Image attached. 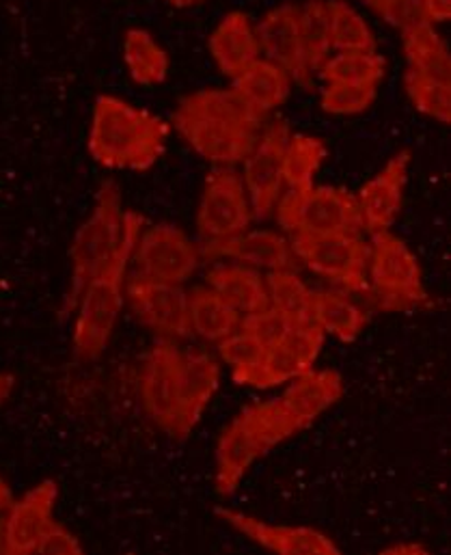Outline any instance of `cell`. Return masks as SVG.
<instances>
[{
    "mask_svg": "<svg viewBox=\"0 0 451 555\" xmlns=\"http://www.w3.org/2000/svg\"><path fill=\"white\" fill-rule=\"evenodd\" d=\"M176 130L206 160L231 167L253 152L263 113L233 89H204L186 95L171 115Z\"/></svg>",
    "mask_w": 451,
    "mask_h": 555,
    "instance_id": "1",
    "label": "cell"
},
{
    "mask_svg": "<svg viewBox=\"0 0 451 555\" xmlns=\"http://www.w3.org/2000/svg\"><path fill=\"white\" fill-rule=\"evenodd\" d=\"M143 225L145 219L141 215L124 210L117 184L104 182L93 212L78 228L69 247L72 283L63 302V315L76 309L78 298L91 279L102 275L119 260H132Z\"/></svg>",
    "mask_w": 451,
    "mask_h": 555,
    "instance_id": "2",
    "label": "cell"
},
{
    "mask_svg": "<svg viewBox=\"0 0 451 555\" xmlns=\"http://www.w3.org/2000/svg\"><path fill=\"white\" fill-rule=\"evenodd\" d=\"M169 126L119 98L100 95L89 130L91 158L108 169L145 171L165 152Z\"/></svg>",
    "mask_w": 451,
    "mask_h": 555,
    "instance_id": "3",
    "label": "cell"
},
{
    "mask_svg": "<svg viewBox=\"0 0 451 555\" xmlns=\"http://www.w3.org/2000/svg\"><path fill=\"white\" fill-rule=\"evenodd\" d=\"M300 430L305 426L281 400L257 402L240 413L223 430L217 448V493L231 495L259 456Z\"/></svg>",
    "mask_w": 451,
    "mask_h": 555,
    "instance_id": "4",
    "label": "cell"
},
{
    "mask_svg": "<svg viewBox=\"0 0 451 555\" xmlns=\"http://www.w3.org/2000/svg\"><path fill=\"white\" fill-rule=\"evenodd\" d=\"M276 223L289 236H335L359 234L361 212L357 197L344 189L311 186L307 191H289L276 202Z\"/></svg>",
    "mask_w": 451,
    "mask_h": 555,
    "instance_id": "5",
    "label": "cell"
},
{
    "mask_svg": "<svg viewBox=\"0 0 451 555\" xmlns=\"http://www.w3.org/2000/svg\"><path fill=\"white\" fill-rule=\"evenodd\" d=\"M130 262L132 260H119L102 275L91 279L82 289L72 337L78 359L93 361L106 350L124 307V283Z\"/></svg>",
    "mask_w": 451,
    "mask_h": 555,
    "instance_id": "6",
    "label": "cell"
},
{
    "mask_svg": "<svg viewBox=\"0 0 451 555\" xmlns=\"http://www.w3.org/2000/svg\"><path fill=\"white\" fill-rule=\"evenodd\" d=\"M370 247V289L378 298L381 309H407L428 302L422 269L411 249L389 230L372 234Z\"/></svg>",
    "mask_w": 451,
    "mask_h": 555,
    "instance_id": "7",
    "label": "cell"
},
{
    "mask_svg": "<svg viewBox=\"0 0 451 555\" xmlns=\"http://www.w3.org/2000/svg\"><path fill=\"white\" fill-rule=\"evenodd\" d=\"M289 247L294 258L302 260L311 273L348 292H370V245L359 234L289 236Z\"/></svg>",
    "mask_w": 451,
    "mask_h": 555,
    "instance_id": "8",
    "label": "cell"
},
{
    "mask_svg": "<svg viewBox=\"0 0 451 555\" xmlns=\"http://www.w3.org/2000/svg\"><path fill=\"white\" fill-rule=\"evenodd\" d=\"M250 221L253 210L242 178L229 167L212 171L206 180L197 215V228L204 243L237 236L248 230Z\"/></svg>",
    "mask_w": 451,
    "mask_h": 555,
    "instance_id": "9",
    "label": "cell"
},
{
    "mask_svg": "<svg viewBox=\"0 0 451 555\" xmlns=\"http://www.w3.org/2000/svg\"><path fill=\"white\" fill-rule=\"evenodd\" d=\"M197 245L176 225H152L141 232L132 254L137 275L169 283H182L199 267Z\"/></svg>",
    "mask_w": 451,
    "mask_h": 555,
    "instance_id": "10",
    "label": "cell"
},
{
    "mask_svg": "<svg viewBox=\"0 0 451 555\" xmlns=\"http://www.w3.org/2000/svg\"><path fill=\"white\" fill-rule=\"evenodd\" d=\"M289 126L274 121L255 143L244 160V189L250 202L253 217L263 221L274 212L283 186V156L289 141Z\"/></svg>",
    "mask_w": 451,
    "mask_h": 555,
    "instance_id": "11",
    "label": "cell"
},
{
    "mask_svg": "<svg viewBox=\"0 0 451 555\" xmlns=\"http://www.w3.org/2000/svg\"><path fill=\"white\" fill-rule=\"evenodd\" d=\"M128 300L147 328L165 337H193L189 315V292L180 283L132 275Z\"/></svg>",
    "mask_w": 451,
    "mask_h": 555,
    "instance_id": "12",
    "label": "cell"
},
{
    "mask_svg": "<svg viewBox=\"0 0 451 555\" xmlns=\"http://www.w3.org/2000/svg\"><path fill=\"white\" fill-rule=\"evenodd\" d=\"M182 350L169 337L158 339L145 357L141 374V400L150 420L176 439L178 424V372Z\"/></svg>",
    "mask_w": 451,
    "mask_h": 555,
    "instance_id": "13",
    "label": "cell"
},
{
    "mask_svg": "<svg viewBox=\"0 0 451 555\" xmlns=\"http://www.w3.org/2000/svg\"><path fill=\"white\" fill-rule=\"evenodd\" d=\"M259 50L268 61L283 67L289 78H294L300 87H311L313 69L307 56L302 28H300V7L281 4L268 11L257 30Z\"/></svg>",
    "mask_w": 451,
    "mask_h": 555,
    "instance_id": "14",
    "label": "cell"
},
{
    "mask_svg": "<svg viewBox=\"0 0 451 555\" xmlns=\"http://www.w3.org/2000/svg\"><path fill=\"white\" fill-rule=\"evenodd\" d=\"M221 380V365L204 350H182L178 372L176 439H186L202 420Z\"/></svg>",
    "mask_w": 451,
    "mask_h": 555,
    "instance_id": "15",
    "label": "cell"
},
{
    "mask_svg": "<svg viewBox=\"0 0 451 555\" xmlns=\"http://www.w3.org/2000/svg\"><path fill=\"white\" fill-rule=\"evenodd\" d=\"M59 487L54 480H43L33 487L22 500L13 502L4 517L7 554H35L41 537L50 528Z\"/></svg>",
    "mask_w": 451,
    "mask_h": 555,
    "instance_id": "16",
    "label": "cell"
},
{
    "mask_svg": "<svg viewBox=\"0 0 451 555\" xmlns=\"http://www.w3.org/2000/svg\"><path fill=\"white\" fill-rule=\"evenodd\" d=\"M409 163H411V152H400L396 154L385 169L370 180L357 197V206L361 212V225L370 232H385L394 225L402 210V199H404V184H407V173H409Z\"/></svg>",
    "mask_w": 451,
    "mask_h": 555,
    "instance_id": "17",
    "label": "cell"
},
{
    "mask_svg": "<svg viewBox=\"0 0 451 555\" xmlns=\"http://www.w3.org/2000/svg\"><path fill=\"white\" fill-rule=\"evenodd\" d=\"M215 513L240 534L270 552L283 555H339V547L318 530L270 526L229 508H217Z\"/></svg>",
    "mask_w": 451,
    "mask_h": 555,
    "instance_id": "18",
    "label": "cell"
},
{
    "mask_svg": "<svg viewBox=\"0 0 451 555\" xmlns=\"http://www.w3.org/2000/svg\"><path fill=\"white\" fill-rule=\"evenodd\" d=\"M206 260L229 258L263 271H292L294 254L289 241L270 230L242 232L217 243H204L199 251Z\"/></svg>",
    "mask_w": 451,
    "mask_h": 555,
    "instance_id": "19",
    "label": "cell"
},
{
    "mask_svg": "<svg viewBox=\"0 0 451 555\" xmlns=\"http://www.w3.org/2000/svg\"><path fill=\"white\" fill-rule=\"evenodd\" d=\"M344 396V380L335 370L313 372L311 367L292 378L281 404L307 428Z\"/></svg>",
    "mask_w": 451,
    "mask_h": 555,
    "instance_id": "20",
    "label": "cell"
},
{
    "mask_svg": "<svg viewBox=\"0 0 451 555\" xmlns=\"http://www.w3.org/2000/svg\"><path fill=\"white\" fill-rule=\"evenodd\" d=\"M210 52L221 67V72L233 78L240 74L248 63L259 59V41L250 26V20L242 11H231L215 28L208 39Z\"/></svg>",
    "mask_w": 451,
    "mask_h": 555,
    "instance_id": "21",
    "label": "cell"
},
{
    "mask_svg": "<svg viewBox=\"0 0 451 555\" xmlns=\"http://www.w3.org/2000/svg\"><path fill=\"white\" fill-rule=\"evenodd\" d=\"M233 91L255 111L268 113L289 98L292 78L276 63L268 59H255L233 76Z\"/></svg>",
    "mask_w": 451,
    "mask_h": 555,
    "instance_id": "22",
    "label": "cell"
},
{
    "mask_svg": "<svg viewBox=\"0 0 451 555\" xmlns=\"http://www.w3.org/2000/svg\"><path fill=\"white\" fill-rule=\"evenodd\" d=\"M208 287H212L235 311L255 313L270 307L266 281L240 264H219L208 271Z\"/></svg>",
    "mask_w": 451,
    "mask_h": 555,
    "instance_id": "23",
    "label": "cell"
},
{
    "mask_svg": "<svg viewBox=\"0 0 451 555\" xmlns=\"http://www.w3.org/2000/svg\"><path fill=\"white\" fill-rule=\"evenodd\" d=\"M189 315L193 335H199L206 341H221L227 335L240 328L242 313L212 289L195 287L189 294Z\"/></svg>",
    "mask_w": 451,
    "mask_h": 555,
    "instance_id": "24",
    "label": "cell"
},
{
    "mask_svg": "<svg viewBox=\"0 0 451 555\" xmlns=\"http://www.w3.org/2000/svg\"><path fill=\"white\" fill-rule=\"evenodd\" d=\"M311 315L324 333L342 341H355L370 320L361 307L337 292H311Z\"/></svg>",
    "mask_w": 451,
    "mask_h": 555,
    "instance_id": "25",
    "label": "cell"
},
{
    "mask_svg": "<svg viewBox=\"0 0 451 555\" xmlns=\"http://www.w3.org/2000/svg\"><path fill=\"white\" fill-rule=\"evenodd\" d=\"M404 52L413 72L450 82V50L433 22L413 26L404 33Z\"/></svg>",
    "mask_w": 451,
    "mask_h": 555,
    "instance_id": "26",
    "label": "cell"
},
{
    "mask_svg": "<svg viewBox=\"0 0 451 555\" xmlns=\"http://www.w3.org/2000/svg\"><path fill=\"white\" fill-rule=\"evenodd\" d=\"M124 61L132 80L143 87L160 85L169 74L167 52L143 28H132L126 33Z\"/></svg>",
    "mask_w": 451,
    "mask_h": 555,
    "instance_id": "27",
    "label": "cell"
},
{
    "mask_svg": "<svg viewBox=\"0 0 451 555\" xmlns=\"http://www.w3.org/2000/svg\"><path fill=\"white\" fill-rule=\"evenodd\" d=\"M266 281L270 307L289 324L318 326L311 315V289L294 271H270Z\"/></svg>",
    "mask_w": 451,
    "mask_h": 555,
    "instance_id": "28",
    "label": "cell"
},
{
    "mask_svg": "<svg viewBox=\"0 0 451 555\" xmlns=\"http://www.w3.org/2000/svg\"><path fill=\"white\" fill-rule=\"evenodd\" d=\"M387 63L378 52H339L320 67L328 85L376 87L385 76Z\"/></svg>",
    "mask_w": 451,
    "mask_h": 555,
    "instance_id": "29",
    "label": "cell"
},
{
    "mask_svg": "<svg viewBox=\"0 0 451 555\" xmlns=\"http://www.w3.org/2000/svg\"><path fill=\"white\" fill-rule=\"evenodd\" d=\"M328 156L324 141L315 137L294 134L287 141L283 156V182L289 191H307L313 186V176Z\"/></svg>",
    "mask_w": 451,
    "mask_h": 555,
    "instance_id": "30",
    "label": "cell"
},
{
    "mask_svg": "<svg viewBox=\"0 0 451 555\" xmlns=\"http://www.w3.org/2000/svg\"><path fill=\"white\" fill-rule=\"evenodd\" d=\"M331 48L339 52H376V37L368 22L346 2H326Z\"/></svg>",
    "mask_w": 451,
    "mask_h": 555,
    "instance_id": "31",
    "label": "cell"
},
{
    "mask_svg": "<svg viewBox=\"0 0 451 555\" xmlns=\"http://www.w3.org/2000/svg\"><path fill=\"white\" fill-rule=\"evenodd\" d=\"M407 93L413 100V104L417 106V111H422L424 115L441 121V124H450L451 121V89L450 82L420 74L409 69L407 72Z\"/></svg>",
    "mask_w": 451,
    "mask_h": 555,
    "instance_id": "32",
    "label": "cell"
},
{
    "mask_svg": "<svg viewBox=\"0 0 451 555\" xmlns=\"http://www.w3.org/2000/svg\"><path fill=\"white\" fill-rule=\"evenodd\" d=\"M263 352H266V346L242 328L233 331L231 335H227L226 339L219 341V354L227 365H231L233 380L237 385H246L248 376L261 363Z\"/></svg>",
    "mask_w": 451,
    "mask_h": 555,
    "instance_id": "33",
    "label": "cell"
},
{
    "mask_svg": "<svg viewBox=\"0 0 451 555\" xmlns=\"http://www.w3.org/2000/svg\"><path fill=\"white\" fill-rule=\"evenodd\" d=\"M300 28H302V39H305L311 69L320 72V67L328 59V52L333 50L331 37H328L326 2H320V0L307 2L300 9Z\"/></svg>",
    "mask_w": 451,
    "mask_h": 555,
    "instance_id": "34",
    "label": "cell"
},
{
    "mask_svg": "<svg viewBox=\"0 0 451 555\" xmlns=\"http://www.w3.org/2000/svg\"><path fill=\"white\" fill-rule=\"evenodd\" d=\"M307 367L281 344L266 348L261 363L255 367V372L248 376L246 385L257 389L276 387L281 383H289L294 376L305 372Z\"/></svg>",
    "mask_w": 451,
    "mask_h": 555,
    "instance_id": "35",
    "label": "cell"
},
{
    "mask_svg": "<svg viewBox=\"0 0 451 555\" xmlns=\"http://www.w3.org/2000/svg\"><path fill=\"white\" fill-rule=\"evenodd\" d=\"M376 100V87L328 85L322 93V108L331 115H357L368 111Z\"/></svg>",
    "mask_w": 451,
    "mask_h": 555,
    "instance_id": "36",
    "label": "cell"
},
{
    "mask_svg": "<svg viewBox=\"0 0 451 555\" xmlns=\"http://www.w3.org/2000/svg\"><path fill=\"white\" fill-rule=\"evenodd\" d=\"M289 326L292 324L281 313H276L272 307H268L263 311H255V313H244L240 320V328L250 333L253 337H257L266 348L281 344V339L285 337Z\"/></svg>",
    "mask_w": 451,
    "mask_h": 555,
    "instance_id": "37",
    "label": "cell"
},
{
    "mask_svg": "<svg viewBox=\"0 0 451 555\" xmlns=\"http://www.w3.org/2000/svg\"><path fill=\"white\" fill-rule=\"evenodd\" d=\"M387 24L407 33L413 26L430 22L422 0H376L370 4Z\"/></svg>",
    "mask_w": 451,
    "mask_h": 555,
    "instance_id": "38",
    "label": "cell"
},
{
    "mask_svg": "<svg viewBox=\"0 0 451 555\" xmlns=\"http://www.w3.org/2000/svg\"><path fill=\"white\" fill-rule=\"evenodd\" d=\"M324 331L320 326H296L292 324L285 337L281 339V346L287 348L307 370L315 363L320 348L324 344Z\"/></svg>",
    "mask_w": 451,
    "mask_h": 555,
    "instance_id": "39",
    "label": "cell"
},
{
    "mask_svg": "<svg viewBox=\"0 0 451 555\" xmlns=\"http://www.w3.org/2000/svg\"><path fill=\"white\" fill-rule=\"evenodd\" d=\"M35 554L80 555L82 554V547L69 530H65L61 524L52 521L50 528L46 530V534L41 537Z\"/></svg>",
    "mask_w": 451,
    "mask_h": 555,
    "instance_id": "40",
    "label": "cell"
},
{
    "mask_svg": "<svg viewBox=\"0 0 451 555\" xmlns=\"http://www.w3.org/2000/svg\"><path fill=\"white\" fill-rule=\"evenodd\" d=\"M430 22H446L451 15V0H422Z\"/></svg>",
    "mask_w": 451,
    "mask_h": 555,
    "instance_id": "41",
    "label": "cell"
},
{
    "mask_svg": "<svg viewBox=\"0 0 451 555\" xmlns=\"http://www.w3.org/2000/svg\"><path fill=\"white\" fill-rule=\"evenodd\" d=\"M13 385H15L13 374H0V404L9 398V393H11Z\"/></svg>",
    "mask_w": 451,
    "mask_h": 555,
    "instance_id": "42",
    "label": "cell"
},
{
    "mask_svg": "<svg viewBox=\"0 0 451 555\" xmlns=\"http://www.w3.org/2000/svg\"><path fill=\"white\" fill-rule=\"evenodd\" d=\"M383 554L415 555L426 554V550H424V547H420V545H398V547H389V550H385Z\"/></svg>",
    "mask_w": 451,
    "mask_h": 555,
    "instance_id": "43",
    "label": "cell"
},
{
    "mask_svg": "<svg viewBox=\"0 0 451 555\" xmlns=\"http://www.w3.org/2000/svg\"><path fill=\"white\" fill-rule=\"evenodd\" d=\"M11 504H13L11 489H9V487H7V482L0 478V513H7Z\"/></svg>",
    "mask_w": 451,
    "mask_h": 555,
    "instance_id": "44",
    "label": "cell"
},
{
    "mask_svg": "<svg viewBox=\"0 0 451 555\" xmlns=\"http://www.w3.org/2000/svg\"><path fill=\"white\" fill-rule=\"evenodd\" d=\"M173 7H180V9H186V7H197L202 4L204 0H169Z\"/></svg>",
    "mask_w": 451,
    "mask_h": 555,
    "instance_id": "45",
    "label": "cell"
},
{
    "mask_svg": "<svg viewBox=\"0 0 451 555\" xmlns=\"http://www.w3.org/2000/svg\"><path fill=\"white\" fill-rule=\"evenodd\" d=\"M363 2H368V4H372V2H376V0H363Z\"/></svg>",
    "mask_w": 451,
    "mask_h": 555,
    "instance_id": "46",
    "label": "cell"
}]
</instances>
